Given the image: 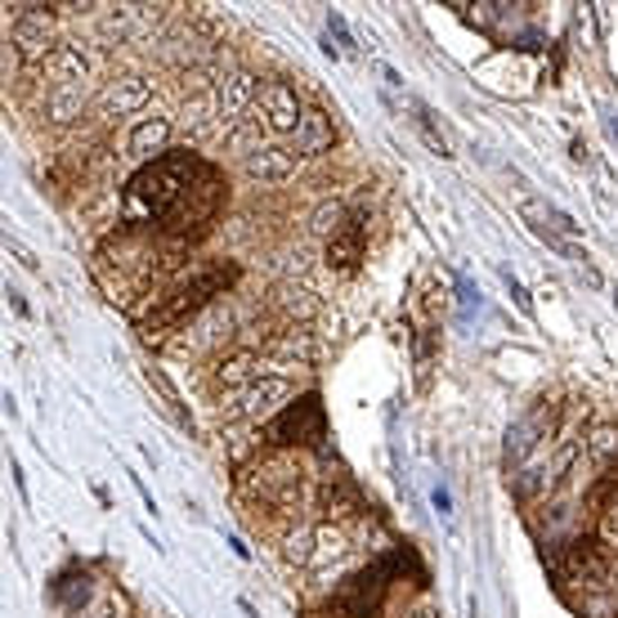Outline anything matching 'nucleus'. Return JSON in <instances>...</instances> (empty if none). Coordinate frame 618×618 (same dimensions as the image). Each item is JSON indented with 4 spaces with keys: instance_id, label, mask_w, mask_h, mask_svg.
Listing matches in <instances>:
<instances>
[{
    "instance_id": "nucleus-13",
    "label": "nucleus",
    "mask_w": 618,
    "mask_h": 618,
    "mask_svg": "<svg viewBox=\"0 0 618 618\" xmlns=\"http://www.w3.org/2000/svg\"><path fill=\"white\" fill-rule=\"evenodd\" d=\"M269 310L278 318H288V323H310L318 314V296L305 288V282L282 278V282H273V288H269Z\"/></svg>"
},
{
    "instance_id": "nucleus-10",
    "label": "nucleus",
    "mask_w": 618,
    "mask_h": 618,
    "mask_svg": "<svg viewBox=\"0 0 618 618\" xmlns=\"http://www.w3.org/2000/svg\"><path fill=\"white\" fill-rule=\"evenodd\" d=\"M252 100H260V81L256 72L247 68H229L220 81H215V104H220V121L224 126H237L243 113L252 108Z\"/></svg>"
},
{
    "instance_id": "nucleus-9",
    "label": "nucleus",
    "mask_w": 618,
    "mask_h": 618,
    "mask_svg": "<svg viewBox=\"0 0 618 618\" xmlns=\"http://www.w3.org/2000/svg\"><path fill=\"white\" fill-rule=\"evenodd\" d=\"M260 121L269 135H296V126L305 121L301 94L288 81H265L260 85Z\"/></svg>"
},
{
    "instance_id": "nucleus-1",
    "label": "nucleus",
    "mask_w": 618,
    "mask_h": 618,
    "mask_svg": "<svg viewBox=\"0 0 618 618\" xmlns=\"http://www.w3.org/2000/svg\"><path fill=\"white\" fill-rule=\"evenodd\" d=\"M202 158L194 153H166L149 166H139L135 179L126 184V224L135 220H144V224H166L184 198H188V188H194V179L202 175Z\"/></svg>"
},
{
    "instance_id": "nucleus-15",
    "label": "nucleus",
    "mask_w": 618,
    "mask_h": 618,
    "mask_svg": "<svg viewBox=\"0 0 618 618\" xmlns=\"http://www.w3.org/2000/svg\"><path fill=\"white\" fill-rule=\"evenodd\" d=\"M327 265L337 273H354L363 265V220L346 215V224L327 237Z\"/></svg>"
},
{
    "instance_id": "nucleus-12",
    "label": "nucleus",
    "mask_w": 618,
    "mask_h": 618,
    "mask_svg": "<svg viewBox=\"0 0 618 618\" xmlns=\"http://www.w3.org/2000/svg\"><path fill=\"white\" fill-rule=\"evenodd\" d=\"M171 135H175V121H171V117H144V121H135V130H130V139H126V153H130L135 162L149 166V162L166 158Z\"/></svg>"
},
{
    "instance_id": "nucleus-21",
    "label": "nucleus",
    "mask_w": 618,
    "mask_h": 618,
    "mask_svg": "<svg viewBox=\"0 0 618 618\" xmlns=\"http://www.w3.org/2000/svg\"><path fill=\"white\" fill-rule=\"evenodd\" d=\"M45 117H50V126L68 130L85 117V90L81 85H55L50 100H45Z\"/></svg>"
},
{
    "instance_id": "nucleus-3",
    "label": "nucleus",
    "mask_w": 618,
    "mask_h": 618,
    "mask_svg": "<svg viewBox=\"0 0 618 618\" xmlns=\"http://www.w3.org/2000/svg\"><path fill=\"white\" fill-rule=\"evenodd\" d=\"M288 399H292V382H288V376L265 372V376H256L247 390H233L229 399H220L215 412H220L224 425H233V421H260V417H273Z\"/></svg>"
},
{
    "instance_id": "nucleus-18",
    "label": "nucleus",
    "mask_w": 618,
    "mask_h": 618,
    "mask_svg": "<svg viewBox=\"0 0 618 618\" xmlns=\"http://www.w3.org/2000/svg\"><path fill=\"white\" fill-rule=\"evenodd\" d=\"M331 139H337V126H331V117L327 113H318V108H310L305 113V121L296 126V135H292V153L305 162V158H318V153H327L331 149Z\"/></svg>"
},
{
    "instance_id": "nucleus-22",
    "label": "nucleus",
    "mask_w": 618,
    "mask_h": 618,
    "mask_svg": "<svg viewBox=\"0 0 618 618\" xmlns=\"http://www.w3.org/2000/svg\"><path fill=\"white\" fill-rule=\"evenodd\" d=\"M323 506H327L331 520H354V515H363V498H359L346 480H327V485H323Z\"/></svg>"
},
{
    "instance_id": "nucleus-29",
    "label": "nucleus",
    "mask_w": 618,
    "mask_h": 618,
    "mask_svg": "<svg viewBox=\"0 0 618 618\" xmlns=\"http://www.w3.org/2000/svg\"><path fill=\"white\" fill-rule=\"evenodd\" d=\"M5 296H10V305H14V310H19V314H23V318H27V314H32V310H27V301H23V296H19V292H14V288H10V292H5Z\"/></svg>"
},
{
    "instance_id": "nucleus-16",
    "label": "nucleus",
    "mask_w": 618,
    "mask_h": 618,
    "mask_svg": "<svg viewBox=\"0 0 618 618\" xmlns=\"http://www.w3.org/2000/svg\"><path fill=\"white\" fill-rule=\"evenodd\" d=\"M243 166H247V175L252 179H265V184H278V179H288V175H296V166H301V158L288 149V144H260L256 153H247L243 158Z\"/></svg>"
},
{
    "instance_id": "nucleus-20",
    "label": "nucleus",
    "mask_w": 618,
    "mask_h": 618,
    "mask_svg": "<svg viewBox=\"0 0 618 618\" xmlns=\"http://www.w3.org/2000/svg\"><path fill=\"white\" fill-rule=\"evenodd\" d=\"M50 77L59 81V85H77V81H85L90 77V68H94V59H90V50L81 40H68V45H59V50L50 55Z\"/></svg>"
},
{
    "instance_id": "nucleus-5",
    "label": "nucleus",
    "mask_w": 618,
    "mask_h": 618,
    "mask_svg": "<svg viewBox=\"0 0 618 618\" xmlns=\"http://www.w3.org/2000/svg\"><path fill=\"white\" fill-rule=\"evenodd\" d=\"M243 489H247L252 498H260L265 506H292V502L301 498V466L273 453V457H265L256 470H247Z\"/></svg>"
},
{
    "instance_id": "nucleus-8",
    "label": "nucleus",
    "mask_w": 618,
    "mask_h": 618,
    "mask_svg": "<svg viewBox=\"0 0 618 618\" xmlns=\"http://www.w3.org/2000/svg\"><path fill=\"white\" fill-rule=\"evenodd\" d=\"M149 104H153V77H149V72H121V77H113V81L104 85V94H100V113H104L108 121L135 117V113H144Z\"/></svg>"
},
{
    "instance_id": "nucleus-14",
    "label": "nucleus",
    "mask_w": 618,
    "mask_h": 618,
    "mask_svg": "<svg viewBox=\"0 0 618 618\" xmlns=\"http://www.w3.org/2000/svg\"><path fill=\"white\" fill-rule=\"evenodd\" d=\"M260 350L278 363H310L314 359V331L305 323H288V327L269 331V337L260 341Z\"/></svg>"
},
{
    "instance_id": "nucleus-27",
    "label": "nucleus",
    "mask_w": 618,
    "mask_h": 618,
    "mask_svg": "<svg viewBox=\"0 0 618 618\" xmlns=\"http://www.w3.org/2000/svg\"><path fill=\"white\" fill-rule=\"evenodd\" d=\"M600 543H618V489H614V498L600 506Z\"/></svg>"
},
{
    "instance_id": "nucleus-31",
    "label": "nucleus",
    "mask_w": 618,
    "mask_h": 618,
    "mask_svg": "<svg viewBox=\"0 0 618 618\" xmlns=\"http://www.w3.org/2000/svg\"><path fill=\"white\" fill-rule=\"evenodd\" d=\"M614 305H618V296H614Z\"/></svg>"
},
{
    "instance_id": "nucleus-6",
    "label": "nucleus",
    "mask_w": 618,
    "mask_h": 618,
    "mask_svg": "<svg viewBox=\"0 0 618 618\" xmlns=\"http://www.w3.org/2000/svg\"><path fill=\"white\" fill-rule=\"evenodd\" d=\"M564 579L579 583L587 596L614 592V560L600 551V543L579 538V543H569V551H564Z\"/></svg>"
},
{
    "instance_id": "nucleus-7",
    "label": "nucleus",
    "mask_w": 618,
    "mask_h": 618,
    "mask_svg": "<svg viewBox=\"0 0 618 618\" xmlns=\"http://www.w3.org/2000/svg\"><path fill=\"white\" fill-rule=\"evenodd\" d=\"M265 440L269 444H314V440H323V404H318V395H305L282 417H273Z\"/></svg>"
},
{
    "instance_id": "nucleus-23",
    "label": "nucleus",
    "mask_w": 618,
    "mask_h": 618,
    "mask_svg": "<svg viewBox=\"0 0 618 618\" xmlns=\"http://www.w3.org/2000/svg\"><path fill=\"white\" fill-rule=\"evenodd\" d=\"M314 543H318V529H310V525H292L288 534H282V560H288L292 569L314 564Z\"/></svg>"
},
{
    "instance_id": "nucleus-26",
    "label": "nucleus",
    "mask_w": 618,
    "mask_h": 618,
    "mask_svg": "<svg viewBox=\"0 0 618 618\" xmlns=\"http://www.w3.org/2000/svg\"><path fill=\"white\" fill-rule=\"evenodd\" d=\"M346 224V207L341 202H318L314 215H310V229L314 233H337Z\"/></svg>"
},
{
    "instance_id": "nucleus-25",
    "label": "nucleus",
    "mask_w": 618,
    "mask_h": 618,
    "mask_svg": "<svg viewBox=\"0 0 618 618\" xmlns=\"http://www.w3.org/2000/svg\"><path fill=\"white\" fill-rule=\"evenodd\" d=\"M350 551V538L341 534V529H318V543H314V564H323L327 556L331 560H341Z\"/></svg>"
},
{
    "instance_id": "nucleus-30",
    "label": "nucleus",
    "mask_w": 618,
    "mask_h": 618,
    "mask_svg": "<svg viewBox=\"0 0 618 618\" xmlns=\"http://www.w3.org/2000/svg\"><path fill=\"white\" fill-rule=\"evenodd\" d=\"M412 618H431V614H412Z\"/></svg>"
},
{
    "instance_id": "nucleus-19",
    "label": "nucleus",
    "mask_w": 618,
    "mask_h": 618,
    "mask_svg": "<svg viewBox=\"0 0 618 618\" xmlns=\"http://www.w3.org/2000/svg\"><path fill=\"white\" fill-rule=\"evenodd\" d=\"M220 121V104H215V90H194L184 100V130L188 139H211Z\"/></svg>"
},
{
    "instance_id": "nucleus-11",
    "label": "nucleus",
    "mask_w": 618,
    "mask_h": 618,
    "mask_svg": "<svg viewBox=\"0 0 618 618\" xmlns=\"http://www.w3.org/2000/svg\"><path fill=\"white\" fill-rule=\"evenodd\" d=\"M256 376H265V372H260V354H256L252 346H237V350L220 354V363H215V372H211V386L233 395V390H247Z\"/></svg>"
},
{
    "instance_id": "nucleus-24",
    "label": "nucleus",
    "mask_w": 618,
    "mask_h": 618,
    "mask_svg": "<svg viewBox=\"0 0 618 618\" xmlns=\"http://www.w3.org/2000/svg\"><path fill=\"white\" fill-rule=\"evenodd\" d=\"M583 448H587V457H592L596 466H609V462L618 457V425H614V421H596L592 431L583 435Z\"/></svg>"
},
{
    "instance_id": "nucleus-28",
    "label": "nucleus",
    "mask_w": 618,
    "mask_h": 618,
    "mask_svg": "<svg viewBox=\"0 0 618 618\" xmlns=\"http://www.w3.org/2000/svg\"><path fill=\"white\" fill-rule=\"evenodd\" d=\"M547 220H551V224H556V233H564V237L583 233V224H579V220H569V215H564V211H556L551 202H547Z\"/></svg>"
},
{
    "instance_id": "nucleus-4",
    "label": "nucleus",
    "mask_w": 618,
    "mask_h": 618,
    "mask_svg": "<svg viewBox=\"0 0 618 618\" xmlns=\"http://www.w3.org/2000/svg\"><path fill=\"white\" fill-rule=\"evenodd\" d=\"M14 10V32H10V45L19 63H50V55L59 50L55 45V5H5Z\"/></svg>"
},
{
    "instance_id": "nucleus-2",
    "label": "nucleus",
    "mask_w": 618,
    "mask_h": 618,
    "mask_svg": "<svg viewBox=\"0 0 618 618\" xmlns=\"http://www.w3.org/2000/svg\"><path fill=\"white\" fill-rule=\"evenodd\" d=\"M233 278H237L233 265H211V269H198L188 282H179V288H175L171 296H162V301L153 305V314L144 318V341H158V337H166V331L194 323L202 310H211V301L229 288Z\"/></svg>"
},
{
    "instance_id": "nucleus-17",
    "label": "nucleus",
    "mask_w": 618,
    "mask_h": 618,
    "mask_svg": "<svg viewBox=\"0 0 618 618\" xmlns=\"http://www.w3.org/2000/svg\"><path fill=\"white\" fill-rule=\"evenodd\" d=\"M551 431H556V408L543 399V404H538V408H534V412H529V417L520 421L515 431L506 435V453H511V457H525L529 448L547 444V435H551Z\"/></svg>"
}]
</instances>
